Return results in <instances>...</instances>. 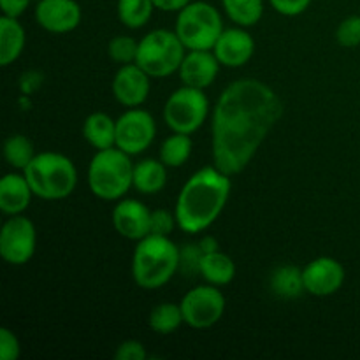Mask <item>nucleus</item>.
<instances>
[{"mask_svg": "<svg viewBox=\"0 0 360 360\" xmlns=\"http://www.w3.org/2000/svg\"><path fill=\"white\" fill-rule=\"evenodd\" d=\"M283 111L280 95L264 81L253 77L232 81L213 108V164L229 176L245 171Z\"/></svg>", "mask_w": 360, "mask_h": 360, "instance_id": "nucleus-1", "label": "nucleus"}, {"mask_svg": "<svg viewBox=\"0 0 360 360\" xmlns=\"http://www.w3.org/2000/svg\"><path fill=\"white\" fill-rule=\"evenodd\" d=\"M231 192V176L214 164L193 172L176 199L174 214L178 229L185 234H200L207 231L224 213Z\"/></svg>", "mask_w": 360, "mask_h": 360, "instance_id": "nucleus-2", "label": "nucleus"}, {"mask_svg": "<svg viewBox=\"0 0 360 360\" xmlns=\"http://www.w3.org/2000/svg\"><path fill=\"white\" fill-rule=\"evenodd\" d=\"M181 267V248L169 236L150 234L136 243L132 278L143 290L165 287Z\"/></svg>", "mask_w": 360, "mask_h": 360, "instance_id": "nucleus-3", "label": "nucleus"}, {"mask_svg": "<svg viewBox=\"0 0 360 360\" xmlns=\"http://www.w3.org/2000/svg\"><path fill=\"white\" fill-rule=\"evenodd\" d=\"M35 197L42 200H63L77 186V169L67 155L42 151L23 171Z\"/></svg>", "mask_w": 360, "mask_h": 360, "instance_id": "nucleus-4", "label": "nucleus"}, {"mask_svg": "<svg viewBox=\"0 0 360 360\" xmlns=\"http://www.w3.org/2000/svg\"><path fill=\"white\" fill-rule=\"evenodd\" d=\"M88 188L97 199L120 200L134 188V164L120 148L98 150L88 165Z\"/></svg>", "mask_w": 360, "mask_h": 360, "instance_id": "nucleus-5", "label": "nucleus"}, {"mask_svg": "<svg viewBox=\"0 0 360 360\" xmlns=\"http://www.w3.org/2000/svg\"><path fill=\"white\" fill-rule=\"evenodd\" d=\"M224 30V18L220 11L204 0L190 2L179 11L176 18L174 32L186 51L213 49Z\"/></svg>", "mask_w": 360, "mask_h": 360, "instance_id": "nucleus-6", "label": "nucleus"}, {"mask_svg": "<svg viewBox=\"0 0 360 360\" xmlns=\"http://www.w3.org/2000/svg\"><path fill=\"white\" fill-rule=\"evenodd\" d=\"M185 55L186 48L174 30L157 28L139 41L136 63L153 79H162L178 72Z\"/></svg>", "mask_w": 360, "mask_h": 360, "instance_id": "nucleus-7", "label": "nucleus"}, {"mask_svg": "<svg viewBox=\"0 0 360 360\" xmlns=\"http://www.w3.org/2000/svg\"><path fill=\"white\" fill-rule=\"evenodd\" d=\"M162 116L172 132L192 136L207 122L210 98L204 90L183 84L169 95Z\"/></svg>", "mask_w": 360, "mask_h": 360, "instance_id": "nucleus-8", "label": "nucleus"}, {"mask_svg": "<svg viewBox=\"0 0 360 360\" xmlns=\"http://www.w3.org/2000/svg\"><path fill=\"white\" fill-rule=\"evenodd\" d=\"M181 311L185 323L192 329H210L224 319L227 301L220 287L199 285L186 292L181 299Z\"/></svg>", "mask_w": 360, "mask_h": 360, "instance_id": "nucleus-9", "label": "nucleus"}, {"mask_svg": "<svg viewBox=\"0 0 360 360\" xmlns=\"http://www.w3.org/2000/svg\"><path fill=\"white\" fill-rule=\"evenodd\" d=\"M37 248V231L25 214L9 217L0 229V257L9 266H25Z\"/></svg>", "mask_w": 360, "mask_h": 360, "instance_id": "nucleus-10", "label": "nucleus"}, {"mask_svg": "<svg viewBox=\"0 0 360 360\" xmlns=\"http://www.w3.org/2000/svg\"><path fill=\"white\" fill-rule=\"evenodd\" d=\"M155 136L157 122L144 109L130 108L116 118V148L130 157L144 153L153 144Z\"/></svg>", "mask_w": 360, "mask_h": 360, "instance_id": "nucleus-11", "label": "nucleus"}, {"mask_svg": "<svg viewBox=\"0 0 360 360\" xmlns=\"http://www.w3.org/2000/svg\"><path fill=\"white\" fill-rule=\"evenodd\" d=\"M302 278L308 294L315 297H329L341 290L347 271L334 257H316L302 267Z\"/></svg>", "mask_w": 360, "mask_h": 360, "instance_id": "nucleus-12", "label": "nucleus"}, {"mask_svg": "<svg viewBox=\"0 0 360 360\" xmlns=\"http://www.w3.org/2000/svg\"><path fill=\"white\" fill-rule=\"evenodd\" d=\"M153 77L144 72L137 63H127L116 70L112 77V95L123 108H141L148 101Z\"/></svg>", "mask_w": 360, "mask_h": 360, "instance_id": "nucleus-13", "label": "nucleus"}, {"mask_svg": "<svg viewBox=\"0 0 360 360\" xmlns=\"http://www.w3.org/2000/svg\"><path fill=\"white\" fill-rule=\"evenodd\" d=\"M35 21L49 34H69L79 27L83 11L76 0H39Z\"/></svg>", "mask_w": 360, "mask_h": 360, "instance_id": "nucleus-14", "label": "nucleus"}, {"mask_svg": "<svg viewBox=\"0 0 360 360\" xmlns=\"http://www.w3.org/2000/svg\"><path fill=\"white\" fill-rule=\"evenodd\" d=\"M112 227L129 241H141L151 234V211L137 199H120L112 207Z\"/></svg>", "mask_w": 360, "mask_h": 360, "instance_id": "nucleus-15", "label": "nucleus"}, {"mask_svg": "<svg viewBox=\"0 0 360 360\" xmlns=\"http://www.w3.org/2000/svg\"><path fill=\"white\" fill-rule=\"evenodd\" d=\"M213 51L221 65L229 69H239L246 65L255 55V41L245 27L236 25L221 32Z\"/></svg>", "mask_w": 360, "mask_h": 360, "instance_id": "nucleus-16", "label": "nucleus"}, {"mask_svg": "<svg viewBox=\"0 0 360 360\" xmlns=\"http://www.w3.org/2000/svg\"><path fill=\"white\" fill-rule=\"evenodd\" d=\"M220 67L221 63L213 49H195V51H186L178 74L181 83L186 86L206 90L217 81Z\"/></svg>", "mask_w": 360, "mask_h": 360, "instance_id": "nucleus-17", "label": "nucleus"}, {"mask_svg": "<svg viewBox=\"0 0 360 360\" xmlns=\"http://www.w3.org/2000/svg\"><path fill=\"white\" fill-rule=\"evenodd\" d=\"M32 197L35 195L32 192L25 174H20V172H7L0 179V211L6 217L23 214L30 207Z\"/></svg>", "mask_w": 360, "mask_h": 360, "instance_id": "nucleus-18", "label": "nucleus"}, {"mask_svg": "<svg viewBox=\"0 0 360 360\" xmlns=\"http://www.w3.org/2000/svg\"><path fill=\"white\" fill-rule=\"evenodd\" d=\"M167 165L160 158H144L134 164V188L143 195L160 193L167 185Z\"/></svg>", "mask_w": 360, "mask_h": 360, "instance_id": "nucleus-19", "label": "nucleus"}, {"mask_svg": "<svg viewBox=\"0 0 360 360\" xmlns=\"http://www.w3.org/2000/svg\"><path fill=\"white\" fill-rule=\"evenodd\" d=\"M27 44V34L18 18H0V65L7 67L16 62Z\"/></svg>", "mask_w": 360, "mask_h": 360, "instance_id": "nucleus-20", "label": "nucleus"}, {"mask_svg": "<svg viewBox=\"0 0 360 360\" xmlns=\"http://www.w3.org/2000/svg\"><path fill=\"white\" fill-rule=\"evenodd\" d=\"M236 273H238V269H236V262L232 260V257L220 252V250L204 253L202 259H200L199 274L206 283L214 285V287H225V285L232 283Z\"/></svg>", "mask_w": 360, "mask_h": 360, "instance_id": "nucleus-21", "label": "nucleus"}, {"mask_svg": "<svg viewBox=\"0 0 360 360\" xmlns=\"http://www.w3.org/2000/svg\"><path fill=\"white\" fill-rule=\"evenodd\" d=\"M83 137L95 150H108L116 146V120L108 112H91L83 123Z\"/></svg>", "mask_w": 360, "mask_h": 360, "instance_id": "nucleus-22", "label": "nucleus"}, {"mask_svg": "<svg viewBox=\"0 0 360 360\" xmlns=\"http://www.w3.org/2000/svg\"><path fill=\"white\" fill-rule=\"evenodd\" d=\"M269 285L273 294L281 299H294L306 292L302 269L301 267L290 266V264L276 267V269L271 273Z\"/></svg>", "mask_w": 360, "mask_h": 360, "instance_id": "nucleus-23", "label": "nucleus"}, {"mask_svg": "<svg viewBox=\"0 0 360 360\" xmlns=\"http://www.w3.org/2000/svg\"><path fill=\"white\" fill-rule=\"evenodd\" d=\"M193 151V141L188 134L172 132L171 136L165 137L164 143L158 150V158L167 165L169 169L183 167L190 160Z\"/></svg>", "mask_w": 360, "mask_h": 360, "instance_id": "nucleus-24", "label": "nucleus"}, {"mask_svg": "<svg viewBox=\"0 0 360 360\" xmlns=\"http://www.w3.org/2000/svg\"><path fill=\"white\" fill-rule=\"evenodd\" d=\"M183 323H185V319H183L181 304H176V302H162L155 306L148 316L150 329L160 336L174 334Z\"/></svg>", "mask_w": 360, "mask_h": 360, "instance_id": "nucleus-25", "label": "nucleus"}, {"mask_svg": "<svg viewBox=\"0 0 360 360\" xmlns=\"http://www.w3.org/2000/svg\"><path fill=\"white\" fill-rule=\"evenodd\" d=\"M221 7L238 27H255L264 16V0H221Z\"/></svg>", "mask_w": 360, "mask_h": 360, "instance_id": "nucleus-26", "label": "nucleus"}, {"mask_svg": "<svg viewBox=\"0 0 360 360\" xmlns=\"http://www.w3.org/2000/svg\"><path fill=\"white\" fill-rule=\"evenodd\" d=\"M155 9L157 7L153 0H118V6H116L120 23L130 30L146 27Z\"/></svg>", "mask_w": 360, "mask_h": 360, "instance_id": "nucleus-27", "label": "nucleus"}, {"mask_svg": "<svg viewBox=\"0 0 360 360\" xmlns=\"http://www.w3.org/2000/svg\"><path fill=\"white\" fill-rule=\"evenodd\" d=\"M34 143L23 134H13L4 143V158L14 171H25L35 158Z\"/></svg>", "mask_w": 360, "mask_h": 360, "instance_id": "nucleus-28", "label": "nucleus"}, {"mask_svg": "<svg viewBox=\"0 0 360 360\" xmlns=\"http://www.w3.org/2000/svg\"><path fill=\"white\" fill-rule=\"evenodd\" d=\"M139 41L129 35H116L108 42V56L120 65L136 63Z\"/></svg>", "mask_w": 360, "mask_h": 360, "instance_id": "nucleus-29", "label": "nucleus"}, {"mask_svg": "<svg viewBox=\"0 0 360 360\" xmlns=\"http://www.w3.org/2000/svg\"><path fill=\"white\" fill-rule=\"evenodd\" d=\"M336 41L343 48H357V46H360V14L345 18L338 25Z\"/></svg>", "mask_w": 360, "mask_h": 360, "instance_id": "nucleus-30", "label": "nucleus"}, {"mask_svg": "<svg viewBox=\"0 0 360 360\" xmlns=\"http://www.w3.org/2000/svg\"><path fill=\"white\" fill-rule=\"evenodd\" d=\"M174 227H178L176 214L167 210H155L151 211V234L169 236Z\"/></svg>", "mask_w": 360, "mask_h": 360, "instance_id": "nucleus-31", "label": "nucleus"}, {"mask_svg": "<svg viewBox=\"0 0 360 360\" xmlns=\"http://www.w3.org/2000/svg\"><path fill=\"white\" fill-rule=\"evenodd\" d=\"M21 355V345L16 334L7 327H0V359L18 360Z\"/></svg>", "mask_w": 360, "mask_h": 360, "instance_id": "nucleus-32", "label": "nucleus"}, {"mask_svg": "<svg viewBox=\"0 0 360 360\" xmlns=\"http://www.w3.org/2000/svg\"><path fill=\"white\" fill-rule=\"evenodd\" d=\"M116 360H146L148 352L141 341L137 340H127L118 345L115 352Z\"/></svg>", "mask_w": 360, "mask_h": 360, "instance_id": "nucleus-33", "label": "nucleus"}, {"mask_svg": "<svg viewBox=\"0 0 360 360\" xmlns=\"http://www.w3.org/2000/svg\"><path fill=\"white\" fill-rule=\"evenodd\" d=\"M204 252L200 250L199 243H193V245H185L181 246V267L179 269L185 271V273H199L200 259H202Z\"/></svg>", "mask_w": 360, "mask_h": 360, "instance_id": "nucleus-34", "label": "nucleus"}, {"mask_svg": "<svg viewBox=\"0 0 360 360\" xmlns=\"http://www.w3.org/2000/svg\"><path fill=\"white\" fill-rule=\"evenodd\" d=\"M269 4L281 16L294 18L306 13L308 7L311 6V0H269Z\"/></svg>", "mask_w": 360, "mask_h": 360, "instance_id": "nucleus-35", "label": "nucleus"}, {"mask_svg": "<svg viewBox=\"0 0 360 360\" xmlns=\"http://www.w3.org/2000/svg\"><path fill=\"white\" fill-rule=\"evenodd\" d=\"M32 0H0V9H2V16L9 18H20L28 9Z\"/></svg>", "mask_w": 360, "mask_h": 360, "instance_id": "nucleus-36", "label": "nucleus"}, {"mask_svg": "<svg viewBox=\"0 0 360 360\" xmlns=\"http://www.w3.org/2000/svg\"><path fill=\"white\" fill-rule=\"evenodd\" d=\"M192 0H153L155 7L158 11H164V13H179Z\"/></svg>", "mask_w": 360, "mask_h": 360, "instance_id": "nucleus-37", "label": "nucleus"}, {"mask_svg": "<svg viewBox=\"0 0 360 360\" xmlns=\"http://www.w3.org/2000/svg\"><path fill=\"white\" fill-rule=\"evenodd\" d=\"M199 246L204 253H211V252H217V250H220L218 241L214 238H211V236H206V238L200 239Z\"/></svg>", "mask_w": 360, "mask_h": 360, "instance_id": "nucleus-38", "label": "nucleus"}, {"mask_svg": "<svg viewBox=\"0 0 360 360\" xmlns=\"http://www.w3.org/2000/svg\"><path fill=\"white\" fill-rule=\"evenodd\" d=\"M35 2H39V0H35Z\"/></svg>", "mask_w": 360, "mask_h": 360, "instance_id": "nucleus-39", "label": "nucleus"}]
</instances>
